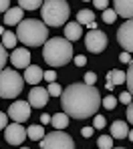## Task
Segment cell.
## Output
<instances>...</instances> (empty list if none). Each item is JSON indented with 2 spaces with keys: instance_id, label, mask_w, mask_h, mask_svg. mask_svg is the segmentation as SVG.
<instances>
[{
  "instance_id": "33",
  "label": "cell",
  "mask_w": 133,
  "mask_h": 149,
  "mask_svg": "<svg viewBox=\"0 0 133 149\" xmlns=\"http://www.w3.org/2000/svg\"><path fill=\"white\" fill-rule=\"evenodd\" d=\"M73 61H75V65H77V67H83V65H87V56H85V54H77Z\"/></svg>"
},
{
  "instance_id": "31",
  "label": "cell",
  "mask_w": 133,
  "mask_h": 149,
  "mask_svg": "<svg viewBox=\"0 0 133 149\" xmlns=\"http://www.w3.org/2000/svg\"><path fill=\"white\" fill-rule=\"evenodd\" d=\"M45 81H49V83H54L56 81V73H54L53 69L51 71H45Z\"/></svg>"
},
{
  "instance_id": "9",
  "label": "cell",
  "mask_w": 133,
  "mask_h": 149,
  "mask_svg": "<svg viewBox=\"0 0 133 149\" xmlns=\"http://www.w3.org/2000/svg\"><path fill=\"white\" fill-rule=\"evenodd\" d=\"M117 42L121 45V49L133 52V18H127L117 30Z\"/></svg>"
},
{
  "instance_id": "26",
  "label": "cell",
  "mask_w": 133,
  "mask_h": 149,
  "mask_svg": "<svg viewBox=\"0 0 133 149\" xmlns=\"http://www.w3.org/2000/svg\"><path fill=\"white\" fill-rule=\"evenodd\" d=\"M47 89H49V93H51L53 97H61V95H63V89H61V85H58L56 81H54V83H49Z\"/></svg>"
},
{
  "instance_id": "4",
  "label": "cell",
  "mask_w": 133,
  "mask_h": 149,
  "mask_svg": "<svg viewBox=\"0 0 133 149\" xmlns=\"http://www.w3.org/2000/svg\"><path fill=\"white\" fill-rule=\"evenodd\" d=\"M71 8L65 0H45L42 4V22L47 26H63L67 24Z\"/></svg>"
},
{
  "instance_id": "13",
  "label": "cell",
  "mask_w": 133,
  "mask_h": 149,
  "mask_svg": "<svg viewBox=\"0 0 133 149\" xmlns=\"http://www.w3.org/2000/svg\"><path fill=\"white\" fill-rule=\"evenodd\" d=\"M22 16H24V8L22 6H16V8H8L4 12V24L8 26H18L22 22Z\"/></svg>"
},
{
  "instance_id": "40",
  "label": "cell",
  "mask_w": 133,
  "mask_h": 149,
  "mask_svg": "<svg viewBox=\"0 0 133 149\" xmlns=\"http://www.w3.org/2000/svg\"><path fill=\"white\" fill-rule=\"evenodd\" d=\"M51 121H53V117H51V115H47V113H42V115H40V123H42V125H49Z\"/></svg>"
},
{
  "instance_id": "21",
  "label": "cell",
  "mask_w": 133,
  "mask_h": 149,
  "mask_svg": "<svg viewBox=\"0 0 133 149\" xmlns=\"http://www.w3.org/2000/svg\"><path fill=\"white\" fill-rule=\"evenodd\" d=\"M107 81H113L115 85L127 83V73H123V71H109L107 73Z\"/></svg>"
},
{
  "instance_id": "27",
  "label": "cell",
  "mask_w": 133,
  "mask_h": 149,
  "mask_svg": "<svg viewBox=\"0 0 133 149\" xmlns=\"http://www.w3.org/2000/svg\"><path fill=\"white\" fill-rule=\"evenodd\" d=\"M117 101H119L117 97H113V95H109V97H105V99H103V107L111 111V109H115V107H117Z\"/></svg>"
},
{
  "instance_id": "24",
  "label": "cell",
  "mask_w": 133,
  "mask_h": 149,
  "mask_svg": "<svg viewBox=\"0 0 133 149\" xmlns=\"http://www.w3.org/2000/svg\"><path fill=\"white\" fill-rule=\"evenodd\" d=\"M117 16H119V14H117L115 8H105V10H103V20H105L107 24H113Z\"/></svg>"
},
{
  "instance_id": "3",
  "label": "cell",
  "mask_w": 133,
  "mask_h": 149,
  "mask_svg": "<svg viewBox=\"0 0 133 149\" xmlns=\"http://www.w3.org/2000/svg\"><path fill=\"white\" fill-rule=\"evenodd\" d=\"M16 36L24 47H40L49 40V28L47 22L34 20V18H26L16 26Z\"/></svg>"
},
{
  "instance_id": "18",
  "label": "cell",
  "mask_w": 133,
  "mask_h": 149,
  "mask_svg": "<svg viewBox=\"0 0 133 149\" xmlns=\"http://www.w3.org/2000/svg\"><path fill=\"white\" fill-rule=\"evenodd\" d=\"M53 127L54 129H67V125H69V113H54L53 115Z\"/></svg>"
},
{
  "instance_id": "6",
  "label": "cell",
  "mask_w": 133,
  "mask_h": 149,
  "mask_svg": "<svg viewBox=\"0 0 133 149\" xmlns=\"http://www.w3.org/2000/svg\"><path fill=\"white\" fill-rule=\"evenodd\" d=\"M40 149H75V141L63 129H54L40 139Z\"/></svg>"
},
{
  "instance_id": "5",
  "label": "cell",
  "mask_w": 133,
  "mask_h": 149,
  "mask_svg": "<svg viewBox=\"0 0 133 149\" xmlns=\"http://www.w3.org/2000/svg\"><path fill=\"white\" fill-rule=\"evenodd\" d=\"M24 83H26L24 77H20L18 71H14V69H2V73H0V97L2 99H14V97H18Z\"/></svg>"
},
{
  "instance_id": "11",
  "label": "cell",
  "mask_w": 133,
  "mask_h": 149,
  "mask_svg": "<svg viewBox=\"0 0 133 149\" xmlns=\"http://www.w3.org/2000/svg\"><path fill=\"white\" fill-rule=\"evenodd\" d=\"M49 97H51L49 89H45V87H38V85H34V87L30 89V93H28V103H30L32 107L40 109V107H45V105L49 103Z\"/></svg>"
},
{
  "instance_id": "14",
  "label": "cell",
  "mask_w": 133,
  "mask_h": 149,
  "mask_svg": "<svg viewBox=\"0 0 133 149\" xmlns=\"http://www.w3.org/2000/svg\"><path fill=\"white\" fill-rule=\"evenodd\" d=\"M45 79V71H40V67H36V65H30L24 69V81H26L28 85H38L40 81Z\"/></svg>"
},
{
  "instance_id": "20",
  "label": "cell",
  "mask_w": 133,
  "mask_h": 149,
  "mask_svg": "<svg viewBox=\"0 0 133 149\" xmlns=\"http://www.w3.org/2000/svg\"><path fill=\"white\" fill-rule=\"evenodd\" d=\"M42 137H45V127H42V125H30V127H28V139L40 141Z\"/></svg>"
},
{
  "instance_id": "19",
  "label": "cell",
  "mask_w": 133,
  "mask_h": 149,
  "mask_svg": "<svg viewBox=\"0 0 133 149\" xmlns=\"http://www.w3.org/2000/svg\"><path fill=\"white\" fill-rule=\"evenodd\" d=\"M16 42H18L16 32H6V30L2 28V47H6V49H14Z\"/></svg>"
},
{
  "instance_id": "39",
  "label": "cell",
  "mask_w": 133,
  "mask_h": 149,
  "mask_svg": "<svg viewBox=\"0 0 133 149\" xmlns=\"http://www.w3.org/2000/svg\"><path fill=\"white\" fill-rule=\"evenodd\" d=\"M127 121L133 125V101L129 103V105H127Z\"/></svg>"
},
{
  "instance_id": "38",
  "label": "cell",
  "mask_w": 133,
  "mask_h": 149,
  "mask_svg": "<svg viewBox=\"0 0 133 149\" xmlns=\"http://www.w3.org/2000/svg\"><path fill=\"white\" fill-rule=\"evenodd\" d=\"M93 4H95V8H101V10H105L107 4H109V0H93Z\"/></svg>"
},
{
  "instance_id": "28",
  "label": "cell",
  "mask_w": 133,
  "mask_h": 149,
  "mask_svg": "<svg viewBox=\"0 0 133 149\" xmlns=\"http://www.w3.org/2000/svg\"><path fill=\"white\" fill-rule=\"evenodd\" d=\"M127 91L133 95V61L129 63V69H127Z\"/></svg>"
},
{
  "instance_id": "30",
  "label": "cell",
  "mask_w": 133,
  "mask_h": 149,
  "mask_svg": "<svg viewBox=\"0 0 133 149\" xmlns=\"http://www.w3.org/2000/svg\"><path fill=\"white\" fill-rule=\"evenodd\" d=\"M131 93H129V91H125V93H121V95H119V101H121V103H125V105H129V103H131Z\"/></svg>"
},
{
  "instance_id": "36",
  "label": "cell",
  "mask_w": 133,
  "mask_h": 149,
  "mask_svg": "<svg viewBox=\"0 0 133 149\" xmlns=\"http://www.w3.org/2000/svg\"><path fill=\"white\" fill-rule=\"evenodd\" d=\"M8 117H10L8 113H0V127H2V129L8 127Z\"/></svg>"
},
{
  "instance_id": "1",
  "label": "cell",
  "mask_w": 133,
  "mask_h": 149,
  "mask_svg": "<svg viewBox=\"0 0 133 149\" xmlns=\"http://www.w3.org/2000/svg\"><path fill=\"white\" fill-rule=\"evenodd\" d=\"M61 105H63V111L69 113V117H73V119H89L91 115H97V111L103 105V101H101V93L95 89V85L73 83L63 91Z\"/></svg>"
},
{
  "instance_id": "23",
  "label": "cell",
  "mask_w": 133,
  "mask_h": 149,
  "mask_svg": "<svg viewBox=\"0 0 133 149\" xmlns=\"http://www.w3.org/2000/svg\"><path fill=\"white\" fill-rule=\"evenodd\" d=\"M45 4V0H18V6H22L24 10H36Z\"/></svg>"
},
{
  "instance_id": "25",
  "label": "cell",
  "mask_w": 133,
  "mask_h": 149,
  "mask_svg": "<svg viewBox=\"0 0 133 149\" xmlns=\"http://www.w3.org/2000/svg\"><path fill=\"white\" fill-rule=\"evenodd\" d=\"M97 145L101 149H111L113 147V135H101L99 141H97Z\"/></svg>"
},
{
  "instance_id": "37",
  "label": "cell",
  "mask_w": 133,
  "mask_h": 149,
  "mask_svg": "<svg viewBox=\"0 0 133 149\" xmlns=\"http://www.w3.org/2000/svg\"><path fill=\"white\" fill-rule=\"evenodd\" d=\"M93 133H95V127H83V129H81V135H83V137H91Z\"/></svg>"
},
{
  "instance_id": "43",
  "label": "cell",
  "mask_w": 133,
  "mask_h": 149,
  "mask_svg": "<svg viewBox=\"0 0 133 149\" xmlns=\"http://www.w3.org/2000/svg\"><path fill=\"white\" fill-rule=\"evenodd\" d=\"M129 139H131V141H133V129H131V131H129Z\"/></svg>"
},
{
  "instance_id": "44",
  "label": "cell",
  "mask_w": 133,
  "mask_h": 149,
  "mask_svg": "<svg viewBox=\"0 0 133 149\" xmlns=\"http://www.w3.org/2000/svg\"><path fill=\"white\" fill-rule=\"evenodd\" d=\"M83 2H89V0H83ZM91 2H93V0H91Z\"/></svg>"
},
{
  "instance_id": "16",
  "label": "cell",
  "mask_w": 133,
  "mask_h": 149,
  "mask_svg": "<svg viewBox=\"0 0 133 149\" xmlns=\"http://www.w3.org/2000/svg\"><path fill=\"white\" fill-rule=\"evenodd\" d=\"M81 22H67L65 24V38H69L71 42H75V40H79L81 36H83V28H81Z\"/></svg>"
},
{
  "instance_id": "34",
  "label": "cell",
  "mask_w": 133,
  "mask_h": 149,
  "mask_svg": "<svg viewBox=\"0 0 133 149\" xmlns=\"http://www.w3.org/2000/svg\"><path fill=\"white\" fill-rule=\"evenodd\" d=\"M119 61H121V63H131V61H133V58H131V52H129V50L121 52V54H119Z\"/></svg>"
},
{
  "instance_id": "10",
  "label": "cell",
  "mask_w": 133,
  "mask_h": 149,
  "mask_svg": "<svg viewBox=\"0 0 133 149\" xmlns=\"http://www.w3.org/2000/svg\"><path fill=\"white\" fill-rule=\"evenodd\" d=\"M30 107L32 105L28 101H14L10 105V109H8V115H10L12 121L24 123V121H28V117H30Z\"/></svg>"
},
{
  "instance_id": "7",
  "label": "cell",
  "mask_w": 133,
  "mask_h": 149,
  "mask_svg": "<svg viewBox=\"0 0 133 149\" xmlns=\"http://www.w3.org/2000/svg\"><path fill=\"white\" fill-rule=\"evenodd\" d=\"M26 137H28V129H24L18 121H14L12 125H8V127L4 129V139H6L8 145H16V147H20V145L24 143Z\"/></svg>"
},
{
  "instance_id": "42",
  "label": "cell",
  "mask_w": 133,
  "mask_h": 149,
  "mask_svg": "<svg viewBox=\"0 0 133 149\" xmlns=\"http://www.w3.org/2000/svg\"><path fill=\"white\" fill-rule=\"evenodd\" d=\"M113 87H115V83H113V81H107V83H105V89H107V91H111Z\"/></svg>"
},
{
  "instance_id": "8",
  "label": "cell",
  "mask_w": 133,
  "mask_h": 149,
  "mask_svg": "<svg viewBox=\"0 0 133 149\" xmlns=\"http://www.w3.org/2000/svg\"><path fill=\"white\" fill-rule=\"evenodd\" d=\"M85 47L89 49V52H93V54H101L107 47V34L105 32H101V30H91V32H87V36H85Z\"/></svg>"
},
{
  "instance_id": "2",
  "label": "cell",
  "mask_w": 133,
  "mask_h": 149,
  "mask_svg": "<svg viewBox=\"0 0 133 149\" xmlns=\"http://www.w3.org/2000/svg\"><path fill=\"white\" fill-rule=\"evenodd\" d=\"M42 56H45L47 65H51L53 69L54 67H65L73 58V45L69 38H61V36L49 38L42 45Z\"/></svg>"
},
{
  "instance_id": "12",
  "label": "cell",
  "mask_w": 133,
  "mask_h": 149,
  "mask_svg": "<svg viewBox=\"0 0 133 149\" xmlns=\"http://www.w3.org/2000/svg\"><path fill=\"white\" fill-rule=\"evenodd\" d=\"M10 63L14 65V69H26L30 67V50L28 49H14L12 56H10Z\"/></svg>"
},
{
  "instance_id": "22",
  "label": "cell",
  "mask_w": 133,
  "mask_h": 149,
  "mask_svg": "<svg viewBox=\"0 0 133 149\" xmlns=\"http://www.w3.org/2000/svg\"><path fill=\"white\" fill-rule=\"evenodd\" d=\"M77 22L89 26L91 22H95V14H93L91 10H79V12H77Z\"/></svg>"
},
{
  "instance_id": "35",
  "label": "cell",
  "mask_w": 133,
  "mask_h": 149,
  "mask_svg": "<svg viewBox=\"0 0 133 149\" xmlns=\"http://www.w3.org/2000/svg\"><path fill=\"white\" fill-rule=\"evenodd\" d=\"M0 67H2V69H6V47H2V49H0Z\"/></svg>"
},
{
  "instance_id": "41",
  "label": "cell",
  "mask_w": 133,
  "mask_h": 149,
  "mask_svg": "<svg viewBox=\"0 0 133 149\" xmlns=\"http://www.w3.org/2000/svg\"><path fill=\"white\" fill-rule=\"evenodd\" d=\"M8 2H10V0H0V10H2V12L8 10Z\"/></svg>"
},
{
  "instance_id": "29",
  "label": "cell",
  "mask_w": 133,
  "mask_h": 149,
  "mask_svg": "<svg viewBox=\"0 0 133 149\" xmlns=\"http://www.w3.org/2000/svg\"><path fill=\"white\" fill-rule=\"evenodd\" d=\"M93 127L95 129H103L105 127V117L103 115H93Z\"/></svg>"
},
{
  "instance_id": "17",
  "label": "cell",
  "mask_w": 133,
  "mask_h": 149,
  "mask_svg": "<svg viewBox=\"0 0 133 149\" xmlns=\"http://www.w3.org/2000/svg\"><path fill=\"white\" fill-rule=\"evenodd\" d=\"M129 127L125 121H115V123H111V135H113V139H125V137H129Z\"/></svg>"
},
{
  "instance_id": "15",
  "label": "cell",
  "mask_w": 133,
  "mask_h": 149,
  "mask_svg": "<svg viewBox=\"0 0 133 149\" xmlns=\"http://www.w3.org/2000/svg\"><path fill=\"white\" fill-rule=\"evenodd\" d=\"M113 6H115L119 16L133 18V0H113Z\"/></svg>"
},
{
  "instance_id": "32",
  "label": "cell",
  "mask_w": 133,
  "mask_h": 149,
  "mask_svg": "<svg viewBox=\"0 0 133 149\" xmlns=\"http://www.w3.org/2000/svg\"><path fill=\"white\" fill-rule=\"evenodd\" d=\"M85 83L95 85V83H97V74H95V73H85Z\"/></svg>"
}]
</instances>
